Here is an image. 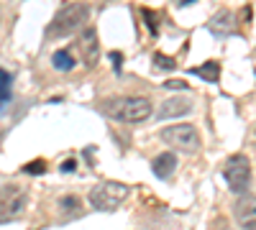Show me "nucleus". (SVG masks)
Masks as SVG:
<instances>
[{
	"label": "nucleus",
	"mask_w": 256,
	"mask_h": 230,
	"mask_svg": "<svg viewBox=\"0 0 256 230\" xmlns=\"http://www.w3.org/2000/svg\"><path fill=\"white\" fill-rule=\"evenodd\" d=\"M28 202V192L18 184H3L0 187V220L13 218L26 207Z\"/></svg>",
	"instance_id": "obj_6"
},
{
	"label": "nucleus",
	"mask_w": 256,
	"mask_h": 230,
	"mask_svg": "<svg viewBox=\"0 0 256 230\" xmlns=\"http://www.w3.org/2000/svg\"><path fill=\"white\" fill-rule=\"evenodd\" d=\"M174 166H177V156H174L172 151H164V154H159V156L154 159L152 172H154L159 179H166V177H172Z\"/></svg>",
	"instance_id": "obj_9"
},
{
	"label": "nucleus",
	"mask_w": 256,
	"mask_h": 230,
	"mask_svg": "<svg viewBox=\"0 0 256 230\" xmlns=\"http://www.w3.org/2000/svg\"><path fill=\"white\" fill-rule=\"evenodd\" d=\"M88 18H90V8L88 5H82V3H70V5H64L54 20H52V26H49V36L59 38V36H70L74 31H80L84 23H88Z\"/></svg>",
	"instance_id": "obj_2"
},
{
	"label": "nucleus",
	"mask_w": 256,
	"mask_h": 230,
	"mask_svg": "<svg viewBox=\"0 0 256 230\" xmlns=\"http://www.w3.org/2000/svg\"><path fill=\"white\" fill-rule=\"evenodd\" d=\"M144 15H146V20H148V31L156 33V15H152V10H148V8H144Z\"/></svg>",
	"instance_id": "obj_18"
},
{
	"label": "nucleus",
	"mask_w": 256,
	"mask_h": 230,
	"mask_svg": "<svg viewBox=\"0 0 256 230\" xmlns=\"http://www.w3.org/2000/svg\"><path fill=\"white\" fill-rule=\"evenodd\" d=\"M74 169H77V161H74V159H67V161L62 164V172H64V174H70V172H74Z\"/></svg>",
	"instance_id": "obj_20"
},
{
	"label": "nucleus",
	"mask_w": 256,
	"mask_h": 230,
	"mask_svg": "<svg viewBox=\"0 0 256 230\" xmlns=\"http://www.w3.org/2000/svg\"><path fill=\"white\" fill-rule=\"evenodd\" d=\"M52 64H54L59 72H70V69L74 67V59H72V54H70L67 49H59V51H54V56H52Z\"/></svg>",
	"instance_id": "obj_14"
},
{
	"label": "nucleus",
	"mask_w": 256,
	"mask_h": 230,
	"mask_svg": "<svg viewBox=\"0 0 256 230\" xmlns=\"http://www.w3.org/2000/svg\"><path fill=\"white\" fill-rule=\"evenodd\" d=\"M162 138L169 143V146H174V149L180 151H198V146H200V136L195 131V125H190V123H180V125H166V128L162 131Z\"/></svg>",
	"instance_id": "obj_5"
},
{
	"label": "nucleus",
	"mask_w": 256,
	"mask_h": 230,
	"mask_svg": "<svg viewBox=\"0 0 256 230\" xmlns=\"http://www.w3.org/2000/svg\"><path fill=\"white\" fill-rule=\"evenodd\" d=\"M192 110V102L184 100V97H174V100H166L162 102V108H159V118L166 120V118H180V115H187Z\"/></svg>",
	"instance_id": "obj_8"
},
{
	"label": "nucleus",
	"mask_w": 256,
	"mask_h": 230,
	"mask_svg": "<svg viewBox=\"0 0 256 230\" xmlns=\"http://www.w3.org/2000/svg\"><path fill=\"white\" fill-rule=\"evenodd\" d=\"M164 87H169V90H184L187 85L182 79H169V82H164Z\"/></svg>",
	"instance_id": "obj_19"
},
{
	"label": "nucleus",
	"mask_w": 256,
	"mask_h": 230,
	"mask_svg": "<svg viewBox=\"0 0 256 230\" xmlns=\"http://www.w3.org/2000/svg\"><path fill=\"white\" fill-rule=\"evenodd\" d=\"M24 172H26V174H44V161H34V164H28Z\"/></svg>",
	"instance_id": "obj_17"
},
{
	"label": "nucleus",
	"mask_w": 256,
	"mask_h": 230,
	"mask_svg": "<svg viewBox=\"0 0 256 230\" xmlns=\"http://www.w3.org/2000/svg\"><path fill=\"white\" fill-rule=\"evenodd\" d=\"M236 223L244 230H256V197H244L236 205Z\"/></svg>",
	"instance_id": "obj_7"
},
{
	"label": "nucleus",
	"mask_w": 256,
	"mask_h": 230,
	"mask_svg": "<svg viewBox=\"0 0 256 230\" xmlns=\"http://www.w3.org/2000/svg\"><path fill=\"white\" fill-rule=\"evenodd\" d=\"M154 61H156L162 69H172L174 67V59L172 56H164V54H154Z\"/></svg>",
	"instance_id": "obj_16"
},
{
	"label": "nucleus",
	"mask_w": 256,
	"mask_h": 230,
	"mask_svg": "<svg viewBox=\"0 0 256 230\" xmlns=\"http://www.w3.org/2000/svg\"><path fill=\"white\" fill-rule=\"evenodd\" d=\"M223 177H226V182L233 192H246L251 187V161H248V156H244V154L230 156L226 161Z\"/></svg>",
	"instance_id": "obj_4"
},
{
	"label": "nucleus",
	"mask_w": 256,
	"mask_h": 230,
	"mask_svg": "<svg viewBox=\"0 0 256 230\" xmlns=\"http://www.w3.org/2000/svg\"><path fill=\"white\" fill-rule=\"evenodd\" d=\"M59 205H62L64 213H77V210H80V200H77L74 195H64V197L59 200Z\"/></svg>",
	"instance_id": "obj_15"
},
{
	"label": "nucleus",
	"mask_w": 256,
	"mask_h": 230,
	"mask_svg": "<svg viewBox=\"0 0 256 230\" xmlns=\"http://www.w3.org/2000/svg\"><path fill=\"white\" fill-rule=\"evenodd\" d=\"M128 192H131V190H128L126 184H120V182H102V184L92 187L88 200H90V205L95 207V210L110 213L128 197Z\"/></svg>",
	"instance_id": "obj_3"
},
{
	"label": "nucleus",
	"mask_w": 256,
	"mask_h": 230,
	"mask_svg": "<svg viewBox=\"0 0 256 230\" xmlns=\"http://www.w3.org/2000/svg\"><path fill=\"white\" fill-rule=\"evenodd\" d=\"M233 23H236L233 13H230V10H220L216 18L210 20V31H212V33H218V36H226V33H233V28H236Z\"/></svg>",
	"instance_id": "obj_10"
},
{
	"label": "nucleus",
	"mask_w": 256,
	"mask_h": 230,
	"mask_svg": "<svg viewBox=\"0 0 256 230\" xmlns=\"http://www.w3.org/2000/svg\"><path fill=\"white\" fill-rule=\"evenodd\" d=\"M10 85H13V77H10V72H6L3 67H0V110H3V108L8 105V102H10V97H13Z\"/></svg>",
	"instance_id": "obj_12"
},
{
	"label": "nucleus",
	"mask_w": 256,
	"mask_h": 230,
	"mask_svg": "<svg viewBox=\"0 0 256 230\" xmlns=\"http://www.w3.org/2000/svg\"><path fill=\"white\" fill-rule=\"evenodd\" d=\"M95 41H98L95 31L88 28L84 36H82V44H80V49L84 54V64H88V67H95V59H98V44H95Z\"/></svg>",
	"instance_id": "obj_11"
},
{
	"label": "nucleus",
	"mask_w": 256,
	"mask_h": 230,
	"mask_svg": "<svg viewBox=\"0 0 256 230\" xmlns=\"http://www.w3.org/2000/svg\"><path fill=\"white\" fill-rule=\"evenodd\" d=\"M192 74H195V77H202V79H208V82H216L218 74H220V64H218V61H205L202 67L192 69Z\"/></svg>",
	"instance_id": "obj_13"
},
{
	"label": "nucleus",
	"mask_w": 256,
	"mask_h": 230,
	"mask_svg": "<svg viewBox=\"0 0 256 230\" xmlns=\"http://www.w3.org/2000/svg\"><path fill=\"white\" fill-rule=\"evenodd\" d=\"M105 113L123 123H144L152 115V102L146 97H116L105 102Z\"/></svg>",
	"instance_id": "obj_1"
}]
</instances>
